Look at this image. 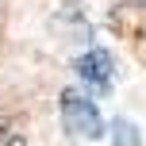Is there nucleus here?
<instances>
[{"label": "nucleus", "mask_w": 146, "mask_h": 146, "mask_svg": "<svg viewBox=\"0 0 146 146\" xmlns=\"http://www.w3.org/2000/svg\"><path fill=\"white\" fill-rule=\"evenodd\" d=\"M62 123H66L69 135H77V139H100L104 135V119L100 111H96V104L88 100V96L81 92H62Z\"/></svg>", "instance_id": "1"}, {"label": "nucleus", "mask_w": 146, "mask_h": 146, "mask_svg": "<svg viewBox=\"0 0 146 146\" xmlns=\"http://www.w3.org/2000/svg\"><path fill=\"white\" fill-rule=\"evenodd\" d=\"M77 73L85 81H92V85H111V54L108 50H88V54H81L77 58Z\"/></svg>", "instance_id": "2"}, {"label": "nucleus", "mask_w": 146, "mask_h": 146, "mask_svg": "<svg viewBox=\"0 0 146 146\" xmlns=\"http://www.w3.org/2000/svg\"><path fill=\"white\" fill-rule=\"evenodd\" d=\"M111 146H142V131L131 119H111Z\"/></svg>", "instance_id": "3"}, {"label": "nucleus", "mask_w": 146, "mask_h": 146, "mask_svg": "<svg viewBox=\"0 0 146 146\" xmlns=\"http://www.w3.org/2000/svg\"><path fill=\"white\" fill-rule=\"evenodd\" d=\"M0 142H4V127H0Z\"/></svg>", "instance_id": "4"}]
</instances>
